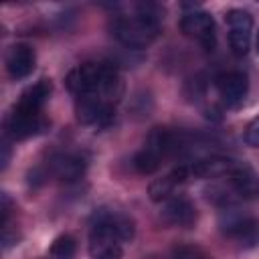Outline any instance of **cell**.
<instances>
[{"mask_svg":"<svg viewBox=\"0 0 259 259\" xmlns=\"http://www.w3.org/2000/svg\"><path fill=\"white\" fill-rule=\"evenodd\" d=\"M67 89L77 95V97H85V95H101L103 97V89H105V61L99 63H83L79 67H75L67 79Z\"/></svg>","mask_w":259,"mask_h":259,"instance_id":"3957f363","label":"cell"},{"mask_svg":"<svg viewBox=\"0 0 259 259\" xmlns=\"http://www.w3.org/2000/svg\"><path fill=\"white\" fill-rule=\"evenodd\" d=\"M85 170H87V158L79 152H61L51 160V172L65 182L79 180L85 174Z\"/></svg>","mask_w":259,"mask_h":259,"instance_id":"7c38bea8","label":"cell"},{"mask_svg":"<svg viewBox=\"0 0 259 259\" xmlns=\"http://www.w3.org/2000/svg\"><path fill=\"white\" fill-rule=\"evenodd\" d=\"M111 30L123 47L146 49L160 32V12L154 4H140L134 16H117Z\"/></svg>","mask_w":259,"mask_h":259,"instance_id":"6da1fadb","label":"cell"},{"mask_svg":"<svg viewBox=\"0 0 259 259\" xmlns=\"http://www.w3.org/2000/svg\"><path fill=\"white\" fill-rule=\"evenodd\" d=\"M132 164H134V168H136L140 174H152V172H156V170L160 168L162 158H160L156 152H152L150 148L144 146V148L134 156Z\"/></svg>","mask_w":259,"mask_h":259,"instance_id":"ac0fdd59","label":"cell"},{"mask_svg":"<svg viewBox=\"0 0 259 259\" xmlns=\"http://www.w3.org/2000/svg\"><path fill=\"white\" fill-rule=\"evenodd\" d=\"M243 140L247 146L251 148H259V117L251 119L245 127V134H243Z\"/></svg>","mask_w":259,"mask_h":259,"instance_id":"44dd1931","label":"cell"},{"mask_svg":"<svg viewBox=\"0 0 259 259\" xmlns=\"http://www.w3.org/2000/svg\"><path fill=\"white\" fill-rule=\"evenodd\" d=\"M235 164L237 162L227 158V156H208V158L196 160L190 166V174L196 178H219V176L231 174Z\"/></svg>","mask_w":259,"mask_h":259,"instance_id":"2e32d148","label":"cell"},{"mask_svg":"<svg viewBox=\"0 0 259 259\" xmlns=\"http://www.w3.org/2000/svg\"><path fill=\"white\" fill-rule=\"evenodd\" d=\"M219 227L225 235L237 239L241 247L251 249L259 243V221L243 212L241 208L227 204L219 214Z\"/></svg>","mask_w":259,"mask_h":259,"instance_id":"7a4b0ae2","label":"cell"},{"mask_svg":"<svg viewBox=\"0 0 259 259\" xmlns=\"http://www.w3.org/2000/svg\"><path fill=\"white\" fill-rule=\"evenodd\" d=\"M53 91V85L49 79H38L34 85L26 87L18 99V103L14 105V109L18 111H26V113H42L45 103L49 101Z\"/></svg>","mask_w":259,"mask_h":259,"instance_id":"4fadbf2b","label":"cell"},{"mask_svg":"<svg viewBox=\"0 0 259 259\" xmlns=\"http://www.w3.org/2000/svg\"><path fill=\"white\" fill-rule=\"evenodd\" d=\"M121 239L117 237V233L101 223V221H93L91 223V231H89V257L91 259H121L123 257V247H121Z\"/></svg>","mask_w":259,"mask_h":259,"instance_id":"277c9868","label":"cell"},{"mask_svg":"<svg viewBox=\"0 0 259 259\" xmlns=\"http://www.w3.org/2000/svg\"><path fill=\"white\" fill-rule=\"evenodd\" d=\"M160 217L164 223H168L172 227L190 229L196 223V208L186 196H172L164 202Z\"/></svg>","mask_w":259,"mask_h":259,"instance_id":"9c48e42d","label":"cell"},{"mask_svg":"<svg viewBox=\"0 0 259 259\" xmlns=\"http://www.w3.org/2000/svg\"><path fill=\"white\" fill-rule=\"evenodd\" d=\"M10 210H12V200H10L8 192H2V227H4V225H8Z\"/></svg>","mask_w":259,"mask_h":259,"instance_id":"7402d4cb","label":"cell"},{"mask_svg":"<svg viewBox=\"0 0 259 259\" xmlns=\"http://www.w3.org/2000/svg\"><path fill=\"white\" fill-rule=\"evenodd\" d=\"M180 30L198 40L206 51H210L214 47V40H217V30H214V20L208 12L204 10H192V12H186L182 18H180Z\"/></svg>","mask_w":259,"mask_h":259,"instance_id":"52a82bcc","label":"cell"},{"mask_svg":"<svg viewBox=\"0 0 259 259\" xmlns=\"http://www.w3.org/2000/svg\"><path fill=\"white\" fill-rule=\"evenodd\" d=\"M75 253H77V243L71 235H59L49 249L51 259H75Z\"/></svg>","mask_w":259,"mask_h":259,"instance_id":"d6986e66","label":"cell"},{"mask_svg":"<svg viewBox=\"0 0 259 259\" xmlns=\"http://www.w3.org/2000/svg\"><path fill=\"white\" fill-rule=\"evenodd\" d=\"M93 221H101L105 225H109L117 237L121 241H132L134 235H136V223L130 214L125 212H119V210H109V208H99L95 214H93Z\"/></svg>","mask_w":259,"mask_h":259,"instance_id":"e0dca14e","label":"cell"},{"mask_svg":"<svg viewBox=\"0 0 259 259\" xmlns=\"http://www.w3.org/2000/svg\"><path fill=\"white\" fill-rule=\"evenodd\" d=\"M170 259H210V257L196 245H178L172 249Z\"/></svg>","mask_w":259,"mask_h":259,"instance_id":"ffe728a7","label":"cell"},{"mask_svg":"<svg viewBox=\"0 0 259 259\" xmlns=\"http://www.w3.org/2000/svg\"><path fill=\"white\" fill-rule=\"evenodd\" d=\"M75 113L83 125L103 127L113 117V105H111V101H107L101 95H85V97H77Z\"/></svg>","mask_w":259,"mask_h":259,"instance_id":"8992f818","label":"cell"},{"mask_svg":"<svg viewBox=\"0 0 259 259\" xmlns=\"http://www.w3.org/2000/svg\"><path fill=\"white\" fill-rule=\"evenodd\" d=\"M49 127V121L42 113H26L12 109V113L6 117V136L12 140H26L32 136L42 134Z\"/></svg>","mask_w":259,"mask_h":259,"instance_id":"ba28073f","label":"cell"},{"mask_svg":"<svg viewBox=\"0 0 259 259\" xmlns=\"http://www.w3.org/2000/svg\"><path fill=\"white\" fill-rule=\"evenodd\" d=\"M36 55L30 45L26 42H16L8 49L6 53V71L12 79H24L34 71Z\"/></svg>","mask_w":259,"mask_h":259,"instance_id":"30bf717a","label":"cell"},{"mask_svg":"<svg viewBox=\"0 0 259 259\" xmlns=\"http://www.w3.org/2000/svg\"><path fill=\"white\" fill-rule=\"evenodd\" d=\"M229 180L233 190L241 198H255L259 194V176L247 164H235V168L229 174Z\"/></svg>","mask_w":259,"mask_h":259,"instance_id":"9a60e30c","label":"cell"},{"mask_svg":"<svg viewBox=\"0 0 259 259\" xmlns=\"http://www.w3.org/2000/svg\"><path fill=\"white\" fill-rule=\"evenodd\" d=\"M188 176H190V168L178 166V168H174L170 174H166V176H162V178H156V180L150 184V188H148L150 200H152V202H164V200L172 198L174 188H176L178 184H182Z\"/></svg>","mask_w":259,"mask_h":259,"instance_id":"5bb4252c","label":"cell"},{"mask_svg":"<svg viewBox=\"0 0 259 259\" xmlns=\"http://www.w3.org/2000/svg\"><path fill=\"white\" fill-rule=\"evenodd\" d=\"M225 22L229 24V45L237 57H245L251 47L253 18L243 8H233L227 12Z\"/></svg>","mask_w":259,"mask_h":259,"instance_id":"5b68a950","label":"cell"},{"mask_svg":"<svg viewBox=\"0 0 259 259\" xmlns=\"http://www.w3.org/2000/svg\"><path fill=\"white\" fill-rule=\"evenodd\" d=\"M8 160H10V146H8V142H4L2 144V168L8 166Z\"/></svg>","mask_w":259,"mask_h":259,"instance_id":"603a6c76","label":"cell"},{"mask_svg":"<svg viewBox=\"0 0 259 259\" xmlns=\"http://www.w3.org/2000/svg\"><path fill=\"white\" fill-rule=\"evenodd\" d=\"M214 85L227 105H239L245 99L247 89H249L247 75L241 71H227V73L219 75L214 79Z\"/></svg>","mask_w":259,"mask_h":259,"instance_id":"8fae6325","label":"cell"},{"mask_svg":"<svg viewBox=\"0 0 259 259\" xmlns=\"http://www.w3.org/2000/svg\"><path fill=\"white\" fill-rule=\"evenodd\" d=\"M257 53H259V34H257Z\"/></svg>","mask_w":259,"mask_h":259,"instance_id":"cb8c5ba5","label":"cell"}]
</instances>
